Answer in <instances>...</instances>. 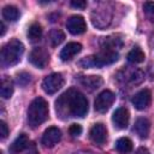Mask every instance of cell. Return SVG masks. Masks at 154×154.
Here are the masks:
<instances>
[{
	"mask_svg": "<svg viewBox=\"0 0 154 154\" xmlns=\"http://www.w3.org/2000/svg\"><path fill=\"white\" fill-rule=\"evenodd\" d=\"M55 111L58 117L61 119L70 117L83 118L88 113V100L81 91L75 88H70L57 99Z\"/></svg>",
	"mask_w": 154,
	"mask_h": 154,
	"instance_id": "6da1fadb",
	"label": "cell"
},
{
	"mask_svg": "<svg viewBox=\"0 0 154 154\" xmlns=\"http://www.w3.org/2000/svg\"><path fill=\"white\" fill-rule=\"evenodd\" d=\"M24 53V45L17 40L12 38L1 48V65L4 67L13 66L20 61V58Z\"/></svg>",
	"mask_w": 154,
	"mask_h": 154,
	"instance_id": "7a4b0ae2",
	"label": "cell"
},
{
	"mask_svg": "<svg viewBox=\"0 0 154 154\" xmlns=\"http://www.w3.org/2000/svg\"><path fill=\"white\" fill-rule=\"evenodd\" d=\"M117 60H118L117 51L101 48V51L99 53L81 59L78 64L84 69H91V67H101L103 65H109Z\"/></svg>",
	"mask_w": 154,
	"mask_h": 154,
	"instance_id": "3957f363",
	"label": "cell"
},
{
	"mask_svg": "<svg viewBox=\"0 0 154 154\" xmlns=\"http://www.w3.org/2000/svg\"><path fill=\"white\" fill-rule=\"evenodd\" d=\"M48 118V103L43 97H36L31 101L28 108V124L31 128H37Z\"/></svg>",
	"mask_w": 154,
	"mask_h": 154,
	"instance_id": "277c9868",
	"label": "cell"
},
{
	"mask_svg": "<svg viewBox=\"0 0 154 154\" xmlns=\"http://www.w3.org/2000/svg\"><path fill=\"white\" fill-rule=\"evenodd\" d=\"M90 18L94 26L99 29H105L106 26L109 25L112 20V11L108 10L106 6H99L93 10Z\"/></svg>",
	"mask_w": 154,
	"mask_h": 154,
	"instance_id": "5b68a950",
	"label": "cell"
},
{
	"mask_svg": "<svg viewBox=\"0 0 154 154\" xmlns=\"http://www.w3.org/2000/svg\"><path fill=\"white\" fill-rule=\"evenodd\" d=\"M64 84V77L61 73L54 72L51 73L48 76H46L42 81V89L45 90V93L52 95L54 93H57Z\"/></svg>",
	"mask_w": 154,
	"mask_h": 154,
	"instance_id": "8992f818",
	"label": "cell"
},
{
	"mask_svg": "<svg viewBox=\"0 0 154 154\" xmlns=\"http://www.w3.org/2000/svg\"><path fill=\"white\" fill-rule=\"evenodd\" d=\"M114 94L111 90H102L95 99L94 101V108L96 112L99 113H105L109 109V107L112 106V103L114 102Z\"/></svg>",
	"mask_w": 154,
	"mask_h": 154,
	"instance_id": "52a82bcc",
	"label": "cell"
},
{
	"mask_svg": "<svg viewBox=\"0 0 154 154\" xmlns=\"http://www.w3.org/2000/svg\"><path fill=\"white\" fill-rule=\"evenodd\" d=\"M29 61L37 69H45L49 61L48 52L42 47L34 48L29 54Z\"/></svg>",
	"mask_w": 154,
	"mask_h": 154,
	"instance_id": "ba28073f",
	"label": "cell"
},
{
	"mask_svg": "<svg viewBox=\"0 0 154 154\" xmlns=\"http://www.w3.org/2000/svg\"><path fill=\"white\" fill-rule=\"evenodd\" d=\"M60 140H61V131L57 126H49L45 130L41 138V143L47 148H52L55 144H58Z\"/></svg>",
	"mask_w": 154,
	"mask_h": 154,
	"instance_id": "9c48e42d",
	"label": "cell"
},
{
	"mask_svg": "<svg viewBox=\"0 0 154 154\" xmlns=\"http://www.w3.org/2000/svg\"><path fill=\"white\" fill-rule=\"evenodd\" d=\"M66 28L72 35H79L87 30V24L82 16H71L66 22Z\"/></svg>",
	"mask_w": 154,
	"mask_h": 154,
	"instance_id": "30bf717a",
	"label": "cell"
},
{
	"mask_svg": "<svg viewBox=\"0 0 154 154\" xmlns=\"http://www.w3.org/2000/svg\"><path fill=\"white\" fill-rule=\"evenodd\" d=\"M131 101H132V105L135 106L136 109L143 111L149 106V103L152 101V94L148 89H142L134 95Z\"/></svg>",
	"mask_w": 154,
	"mask_h": 154,
	"instance_id": "8fae6325",
	"label": "cell"
},
{
	"mask_svg": "<svg viewBox=\"0 0 154 154\" xmlns=\"http://www.w3.org/2000/svg\"><path fill=\"white\" fill-rule=\"evenodd\" d=\"M89 137L95 144H103L107 140V129L102 123H96L89 131Z\"/></svg>",
	"mask_w": 154,
	"mask_h": 154,
	"instance_id": "7c38bea8",
	"label": "cell"
},
{
	"mask_svg": "<svg viewBox=\"0 0 154 154\" xmlns=\"http://www.w3.org/2000/svg\"><path fill=\"white\" fill-rule=\"evenodd\" d=\"M129 119H130L129 111L125 107H119V108H117L113 112L112 122H113L114 126L117 129H119V130H123V129H126L128 128Z\"/></svg>",
	"mask_w": 154,
	"mask_h": 154,
	"instance_id": "4fadbf2b",
	"label": "cell"
},
{
	"mask_svg": "<svg viewBox=\"0 0 154 154\" xmlns=\"http://www.w3.org/2000/svg\"><path fill=\"white\" fill-rule=\"evenodd\" d=\"M82 51V45L78 42H69L61 51L59 54V58L63 61H69L71 60L75 55H77L79 52Z\"/></svg>",
	"mask_w": 154,
	"mask_h": 154,
	"instance_id": "5bb4252c",
	"label": "cell"
},
{
	"mask_svg": "<svg viewBox=\"0 0 154 154\" xmlns=\"http://www.w3.org/2000/svg\"><path fill=\"white\" fill-rule=\"evenodd\" d=\"M78 82L81 83V85L83 88H85L89 91H93V90L97 89L99 87H101L103 81H102L101 76L90 75V76H81V77H78Z\"/></svg>",
	"mask_w": 154,
	"mask_h": 154,
	"instance_id": "9a60e30c",
	"label": "cell"
},
{
	"mask_svg": "<svg viewBox=\"0 0 154 154\" xmlns=\"http://www.w3.org/2000/svg\"><path fill=\"white\" fill-rule=\"evenodd\" d=\"M150 130V123L147 118H138L135 122L134 131L140 138H147Z\"/></svg>",
	"mask_w": 154,
	"mask_h": 154,
	"instance_id": "2e32d148",
	"label": "cell"
},
{
	"mask_svg": "<svg viewBox=\"0 0 154 154\" xmlns=\"http://www.w3.org/2000/svg\"><path fill=\"white\" fill-rule=\"evenodd\" d=\"M29 144V138L25 134H20L19 136L16 137V140L12 142V144L10 146L8 150L11 154H18L20 152H23Z\"/></svg>",
	"mask_w": 154,
	"mask_h": 154,
	"instance_id": "e0dca14e",
	"label": "cell"
},
{
	"mask_svg": "<svg viewBox=\"0 0 154 154\" xmlns=\"http://www.w3.org/2000/svg\"><path fill=\"white\" fill-rule=\"evenodd\" d=\"M124 72V78L123 81L126 82V83H130V84H138L143 81V73L141 70H125L123 71Z\"/></svg>",
	"mask_w": 154,
	"mask_h": 154,
	"instance_id": "ac0fdd59",
	"label": "cell"
},
{
	"mask_svg": "<svg viewBox=\"0 0 154 154\" xmlns=\"http://www.w3.org/2000/svg\"><path fill=\"white\" fill-rule=\"evenodd\" d=\"M0 94L4 99H10L13 94V81L7 76H4L1 79Z\"/></svg>",
	"mask_w": 154,
	"mask_h": 154,
	"instance_id": "d6986e66",
	"label": "cell"
},
{
	"mask_svg": "<svg viewBox=\"0 0 154 154\" xmlns=\"http://www.w3.org/2000/svg\"><path fill=\"white\" fill-rule=\"evenodd\" d=\"M114 148L120 154H128L132 150V142L128 137H120L119 140H117Z\"/></svg>",
	"mask_w": 154,
	"mask_h": 154,
	"instance_id": "ffe728a7",
	"label": "cell"
},
{
	"mask_svg": "<svg viewBox=\"0 0 154 154\" xmlns=\"http://www.w3.org/2000/svg\"><path fill=\"white\" fill-rule=\"evenodd\" d=\"M2 13V18L8 20V22H16L18 18H19V11L16 6H11V5H7L2 8L1 11Z\"/></svg>",
	"mask_w": 154,
	"mask_h": 154,
	"instance_id": "44dd1931",
	"label": "cell"
},
{
	"mask_svg": "<svg viewBox=\"0 0 154 154\" xmlns=\"http://www.w3.org/2000/svg\"><path fill=\"white\" fill-rule=\"evenodd\" d=\"M146 55L143 53V51L140 47H134L129 53H128V60L131 64H140L144 60Z\"/></svg>",
	"mask_w": 154,
	"mask_h": 154,
	"instance_id": "7402d4cb",
	"label": "cell"
},
{
	"mask_svg": "<svg viewBox=\"0 0 154 154\" xmlns=\"http://www.w3.org/2000/svg\"><path fill=\"white\" fill-rule=\"evenodd\" d=\"M64 38H65V35L60 29H53L48 34V41H49L52 47L59 46L64 41Z\"/></svg>",
	"mask_w": 154,
	"mask_h": 154,
	"instance_id": "603a6c76",
	"label": "cell"
},
{
	"mask_svg": "<svg viewBox=\"0 0 154 154\" xmlns=\"http://www.w3.org/2000/svg\"><path fill=\"white\" fill-rule=\"evenodd\" d=\"M100 46H101V48L117 51V48L122 46V41H120V38H118L116 36H108V37H103L102 38Z\"/></svg>",
	"mask_w": 154,
	"mask_h": 154,
	"instance_id": "cb8c5ba5",
	"label": "cell"
},
{
	"mask_svg": "<svg viewBox=\"0 0 154 154\" xmlns=\"http://www.w3.org/2000/svg\"><path fill=\"white\" fill-rule=\"evenodd\" d=\"M41 36H42V28H41V25L38 23H32L29 26V29H28V37H29V40L32 41V42H36V41H38L41 38Z\"/></svg>",
	"mask_w": 154,
	"mask_h": 154,
	"instance_id": "d4e9b609",
	"label": "cell"
},
{
	"mask_svg": "<svg viewBox=\"0 0 154 154\" xmlns=\"http://www.w3.org/2000/svg\"><path fill=\"white\" fill-rule=\"evenodd\" d=\"M143 12L150 22H154V2L153 1H147L143 4Z\"/></svg>",
	"mask_w": 154,
	"mask_h": 154,
	"instance_id": "484cf974",
	"label": "cell"
},
{
	"mask_svg": "<svg viewBox=\"0 0 154 154\" xmlns=\"http://www.w3.org/2000/svg\"><path fill=\"white\" fill-rule=\"evenodd\" d=\"M17 79H18V83H19L22 87H25V85L30 82V75H29V73H26V72L18 73Z\"/></svg>",
	"mask_w": 154,
	"mask_h": 154,
	"instance_id": "4316f807",
	"label": "cell"
},
{
	"mask_svg": "<svg viewBox=\"0 0 154 154\" xmlns=\"http://www.w3.org/2000/svg\"><path fill=\"white\" fill-rule=\"evenodd\" d=\"M69 132H70L71 136L77 137V136H79L82 134V126L79 124H72L70 126V129H69Z\"/></svg>",
	"mask_w": 154,
	"mask_h": 154,
	"instance_id": "83f0119b",
	"label": "cell"
},
{
	"mask_svg": "<svg viewBox=\"0 0 154 154\" xmlns=\"http://www.w3.org/2000/svg\"><path fill=\"white\" fill-rule=\"evenodd\" d=\"M71 6L75 7V8L83 10V8L87 7V1H84V0H72L71 1Z\"/></svg>",
	"mask_w": 154,
	"mask_h": 154,
	"instance_id": "f1b7e54d",
	"label": "cell"
},
{
	"mask_svg": "<svg viewBox=\"0 0 154 154\" xmlns=\"http://www.w3.org/2000/svg\"><path fill=\"white\" fill-rule=\"evenodd\" d=\"M7 135H8V128H7L6 123H5L4 120H1V122H0V136H1V138L4 140V138L7 137Z\"/></svg>",
	"mask_w": 154,
	"mask_h": 154,
	"instance_id": "f546056e",
	"label": "cell"
},
{
	"mask_svg": "<svg viewBox=\"0 0 154 154\" xmlns=\"http://www.w3.org/2000/svg\"><path fill=\"white\" fill-rule=\"evenodd\" d=\"M135 154H150V153H149V150H148L147 148L141 147V148H138V149L136 150V153H135Z\"/></svg>",
	"mask_w": 154,
	"mask_h": 154,
	"instance_id": "4dcf8cb0",
	"label": "cell"
},
{
	"mask_svg": "<svg viewBox=\"0 0 154 154\" xmlns=\"http://www.w3.org/2000/svg\"><path fill=\"white\" fill-rule=\"evenodd\" d=\"M0 28H1V32H0V35H1V36H4V35H5V30H6V26H5L4 22H1V23H0Z\"/></svg>",
	"mask_w": 154,
	"mask_h": 154,
	"instance_id": "1f68e13d",
	"label": "cell"
}]
</instances>
